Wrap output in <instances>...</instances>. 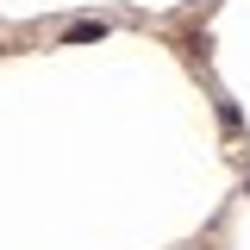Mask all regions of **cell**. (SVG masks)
Returning a JSON list of instances; mask_svg holds the SVG:
<instances>
[{
    "instance_id": "obj_1",
    "label": "cell",
    "mask_w": 250,
    "mask_h": 250,
    "mask_svg": "<svg viewBox=\"0 0 250 250\" xmlns=\"http://www.w3.org/2000/svg\"><path fill=\"white\" fill-rule=\"evenodd\" d=\"M94 38H106V25H100V19H88V25H69V44H94Z\"/></svg>"
}]
</instances>
